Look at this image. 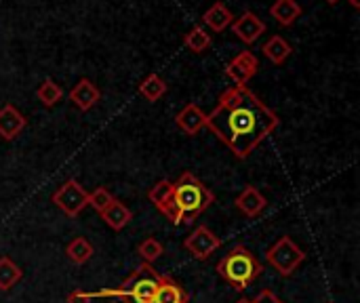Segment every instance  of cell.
Instances as JSON below:
<instances>
[{
  "mask_svg": "<svg viewBox=\"0 0 360 303\" xmlns=\"http://www.w3.org/2000/svg\"><path fill=\"white\" fill-rule=\"evenodd\" d=\"M221 247V238L215 236L207 226H198L186 240H184V249L198 262L209 259L217 249Z\"/></svg>",
  "mask_w": 360,
  "mask_h": 303,
  "instance_id": "7",
  "label": "cell"
},
{
  "mask_svg": "<svg viewBox=\"0 0 360 303\" xmlns=\"http://www.w3.org/2000/svg\"><path fill=\"white\" fill-rule=\"evenodd\" d=\"M264 272V266L259 259L245 247H234L219 264H217V274L234 289V291H245L249 289Z\"/></svg>",
  "mask_w": 360,
  "mask_h": 303,
  "instance_id": "3",
  "label": "cell"
},
{
  "mask_svg": "<svg viewBox=\"0 0 360 303\" xmlns=\"http://www.w3.org/2000/svg\"><path fill=\"white\" fill-rule=\"evenodd\" d=\"M148 198H150V202L160 211V209L173 198V183H171L169 179H160L158 183L152 186V190L148 192Z\"/></svg>",
  "mask_w": 360,
  "mask_h": 303,
  "instance_id": "24",
  "label": "cell"
},
{
  "mask_svg": "<svg viewBox=\"0 0 360 303\" xmlns=\"http://www.w3.org/2000/svg\"><path fill=\"white\" fill-rule=\"evenodd\" d=\"M93 302V293L86 291H74L68 295V303H91Z\"/></svg>",
  "mask_w": 360,
  "mask_h": 303,
  "instance_id": "28",
  "label": "cell"
},
{
  "mask_svg": "<svg viewBox=\"0 0 360 303\" xmlns=\"http://www.w3.org/2000/svg\"><path fill=\"white\" fill-rule=\"evenodd\" d=\"M53 205L68 217H78L86 207H89V192L76 181L68 179L59 190L51 196Z\"/></svg>",
  "mask_w": 360,
  "mask_h": 303,
  "instance_id": "6",
  "label": "cell"
},
{
  "mask_svg": "<svg viewBox=\"0 0 360 303\" xmlns=\"http://www.w3.org/2000/svg\"><path fill=\"white\" fill-rule=\"evenodd\" d=\"M278 114L270 110L247 84L226 89L213 112L207 114V129L238 160H247L255 148L278 129Z\"/></svg>",
  "mask_w": 360,
  "mask_h": 303,
  "instance_id": "1",
  "label": "cell"
},
{
  "mask_svg": "<svg viewBox=\"0 0 360 303\" xmlns=\"http://www.w3.org/2000/svg\"><path fill=\"white\" fill-rule=\"evenodd\" d=\"M348 2H350V4H352L354 8H360V0H348Z\"/></svg>",
  "mask_w": 360,
  "mask_h": 303,
  "instance_id": "29",
  "label": "cell"
},
{
  "mask_svg": "<svg viewBox=\"0 0 360 303\" xmlns=\"http://www.w3.org/2000/svg\"><path fill=\"white\" fill-rule=\"evenodd\" d=\"M175 124L190 137L198 135L205 127H207V114L202 112V108L198 103H188L184 105V110L175 116Z\"/></svg>",
  "mask_w": 360,
  "mask_h": 303,
  "instance_id": "12",
  "label": "cell"
},
{
  "mask_svg": "<svg viewBox=\"0 0 360 303\" xmlns=\"http://www.w3.org/2000/svg\"><path fill=\"white\" fill-rule=\"evenodd\" d=\"M236 303H251V299H240V302H236Z\"/></svg>",
  "mask_w": 360,
  "mask_h": 303,
  "instance_id": "31",
  "label": "cell"
},
{
  "mask_svg": "<svg viewBox=\"0 0 360 303\" xmlns=\"http://www.w3.org/2000/svg\"><path fill=\"white\" fill-rule=\"evenodd\" d=\"M230 27L236 34V38L243 40L245 44H253L259 40L262 34H266V23L253 11H245L240 17H234Z\"/></svg>",
  "mask_w": 360,
  "mask_h": 303,
  "instance_id": "9",
  "label": "cell"
},
{
  "mask_svg": "<svg viewBox=\"0 0 360 303\" xmlns=\"http://www.w3.org/2000/svg\"><path fill=\"white\" fill-rule=\"evenodd\" d=\"M236 209L243 213V215H247L249 219H255V217H259L262 213H264V209L268 207V200H266V196L255 188V186H247L238 196H236Z\"/></svg>",
  "mask_w": 360,
  "mask_h": 303,
  "instance_id": "13",
  "label": "cell"
},
{
  "mask_svg": "<svg viewBox=\"0 0 360 303\" xmlns=\"http://www.w3.org/2000/svg\"><path fill=\"white\" fill-rule=\"evenodd\" d=\"M99 215H101V219L105 221V226L112 228L114 232L124 230V228L131 224V219H133L131 209H129L124 202H120L118 198H114V200L110 202V207H108L105 211H101Z\"/></svg>",
  "mask_w": 360,
  "mask_h": 303,
  "instance_id": "16",
  "label": "cell"
},
{
  "mask_svg": "<svg viewBox=\"0 0 360 303\" xmlns=\"http://www.w3.org/2000/svg\"><path fill=\"white\" fill-rule=\"evenodd\" d=\"M112 200H114V196H112V192L105 190V188H95V190L89 194V205H91L97 213L105 211V209L110 207Z\"/></svg>",
  "mask_w": 360,
  "mask_h": 303,
  "instance_id": "26",
  "label": "cell"
},
{
  "mask_svg": "<svg viewBox=\"0 0 360 303\" xmlns=\"http://www.w3.org/2000/svg\"><path fill=\"white\" fill-rule=\"evenodd\" d=\"M184 44H186L188 51L200 55V53H205V51L211 49L213 38H211L209 30H205L202 25H194L192 30H188V32L184 34Z\"/></svg>",
  "mask_w": 360,
  "mask_h": 303,
  "instance_id": "19",
  "label": "cell"
},
{
  "mask_svg": "<svg viewBox=\"0 0 360 303\" xmlns=\"http://www.w3.org/2000/svg\"><path fill=\"white\" fill-rule=\"evenodd\" d=\"M36 97L44 108H53L63 99V89L53 78H44L40 86L36 89Z\"/></svg>",
  "mask_w": 360,
  "mask_h": 303,
  "instance_id": "22",
  "label": "cell"
},
{
  "mask_svg": "<svg viewBox=\"0 0 360 303\" xmlns=\"http://www.w3.org/2000/svg\"><path fill=\"white\" fill-rule=\"evenodd\" d=\"M304 8L297 0H276L270 6V15L283 25V27H291L300 17H302Z\"/></svg>",
  "mask_w": 360,
  "mask_h": 303,
  "instance_id": "17",
  "label": "cell"
},
{
  "mask_svg": "<svg viewBox=\"0 0 360 303\" xmlns=\"http://www.w3.org/2000/svg\"><path fill=\"white\" fill-rule=\"evenodd\" d=\"M137 253H139V257H141L146 264H152V262H156V259L165 253V247H162L156 238H146V240L137 247Z\"/></svg>",
  "mask_w": 360,
  "mask_h": 303,
  "instance_id": "25",
  "label": "cell"
},
{
  "mask_svg": "<svg viewBox=\"0 0 360 303\" xmlns=\"http://www.w3.org/2000/svg\"><path fill=\"white\" fill-rule=\"evenodd\" d=\"M173 196L181 211V219L188 226H192V221L198 219L215 202L213 192L192 173H184L179 181L173 183Z\"/></svg>",
  "mask_w": 360,
  "mask_h": 303,
  "instance_id": "4",
  "label": "cell"
},
{
  "mask_svg": "<svg viewBox=\"0 0 360 303\" xmlns=\"http://www.w3.org/2000/svg\"><path fill=\"white\" fill-rule=\"evenodd\" d=\"M257 70H259L257 57L251 51H243L230 59V63L226 65V76L234 84H249V80L257 74Z\"/></svg>",
  "mask_w": 360,
  "mask_h": 303,
  "instance_id": "8",
  "label": "cell"
},
{
  "mask_svg": "<svg viewBox=\"0 0 360 303\" xmlns=\"http://www.w3.org/2000/svg\"><path fill=\"white\" fill-rule=\"evenodd\" d=\"M23 278L21 268L11 257H0V291L13 289Z\"/></svg>",
  "mask_w": 360,
  "mask_h": 303,
  "instance_id": "23",
  "label": "cell"
},
{
  "mask_svg": "<svg viewBox=\"0 0 360 303\" xmlns=\"http://www.w3.org/2000/svg\"><path fill=\"white\" fill-rule=\"evenodd\" d=\"M266 262L281 274V276H291L304 262L306 253L289 238L283 236L276 245H272L266 253Z\"/></svg>",
  "mask_w": 360,
  "mask_h": 303,
  "instance_id": "5",
  "label": "cell"
},
{
  "mask_svg": "<svg viewBox=\"0 0 360 303\" xmlns=\"http://www.w3.org/2000/svg\"><path fill=\"white\" fill-rule=\"evenodd\" d=\"M160 283V274L152 268V264H141L135 268V272L116 289H101L93 293V299L97 297H114L124 303H152L156 289Z\"/></svg>",
  "mask_w": 360,
  "mask_h": 303,
  "instance_id": "2",
  "label": "cell"
},
{
  "mask_svg": "<svg viewBox=\"0 0 360 303\" xmlns=\"http://www.w3.org/2000/svg\"><path fill=\"white\" fill-rule=\"evenodd\" d=\"M190 302V295L188 291L177 285L171 276H160V283H158V289H156V295L152 303H188Z\"/></svg>",
  "mask_w": 360,
  "mask_h": 303,
  "instance_id": "15",
  "label": "cell"
},
{
  "mask_svg": "<svg viewBox=\"0 0 360 303\" xmlns=\"http://www.w3.org/2000/svg\"><path fill=\"white\" fill-rule=\"evenodd\" d=\"M251 303H283V299H278L270 289H264V291H259V295L255 299H251Z\"/></svg>",
  "mask_w": 360,
  "mask_h": 303,
  "instance_id": "27",
  "label": "cell"
},
{
  "mask_svg": "<svg viewBox=\"0 0 360 303\" xmlns=\"http://www.w3.org/2000/svg\"><path fill=\"white\" fill-rule=\"evenodd\" d=\"M325 2H329V4H338L340 0H325Z\"/></svg>",
  "mask_w": 360,
  "mask_h": 303,
  "instance_id": "30",
  "label": "cell"
},
{
  "mask_svg": "<svg viewBox=\"0 0 360 303\" xmlns=\"http://www.w3.org/2000/svg\"><path fill=\"white\" fill-rule=\"evenodd\" d=\"M167 89H169V86H167L165 78L152 72V74H148V76L141 80V84H139V95H141L146 101L156 103L160 97H165Z\"/></svg>",
  "mask_w": 360,
  "mask_h": 303,
  "instance_id": "20",
  "label": "cell"
},
{
  "mask_svg": "<svg viewBox=\"0 0 360 303\" xmlns=\"http://www.w3.org/2000/svg\"><path fill=\"white\" fill-rule=\"evenodd\" d=\"M27 127V120L25 116L13 105V103H6L0 108V137L4 141H13L19 137V133Z\"/></svg>",
  "mask_w": 360,
  "mask_h": 303,
  "instance_id": "11",
  "label": "cell"
},
{
  "mask_svg": "<svg viewBox=\"0 0 360 303\" xmlns=\"http://www.w3.org/2000/svg\"><path fill=\"white\" fill-rule=\"evenodd\" d=\"M262 53L274 63V65H283L291 55H293V46L283 38V36H270L264 46H262Z\"/></svg>",
  "mask_w": 360,
  "mask_h": 303,
  "instance_id": "18",
  "label": "cell"
},
{
  "mask_svg": "<svg viewBox=\"0 0 360 303\" xmlns=\"http://www.w3.org/2000/svg\"><path fill=\"white\" fill-rule=\"evenodd\" d=\"M232 21H234V13L221 2V0H217V2H213L207 11H205V15H202V23L205 25H209V30H213V32H226V27H230L232 25Z\"/></svg>",
  "mask_w": 360,
  "mask_h": 303,
  "instance_id": "14",
  "label": "cell"
},
{
  "mask_svg": "<svg viewBox=\"0 0 360 303\" xmlns=\"http://www.w3.org/2000/svg\"><path fill=\"white\" fill-rule=\"evenodd\" d=\"M93 253H95L93 245H91L86 238H82V236L74 238V240L65 247V255H68V259H70L72 264H76V266L86 264V262L93 257Z\"/></svg>",
  "mask_w": 360,
  "mask_h": 303,
  "instance_id": "21",
  "label": "cell"
},
{
  "mask_svg": "<svg viewBox=\"0 0 360 303\" xmlns=\"http://www.w3.org/2000/svg\"><path fill=\"white\" fill-rule=\"evenodd\" d=\"M70 101L80 110V112H89L93 110L99 99H101V91L97 89V84L89 78H80L68 93Z\"/></svg>",
  "mask_w": 360,
  "mask_h": 303,
  "instance_id": "10",
  "label": "cell"
}]
</instances>
